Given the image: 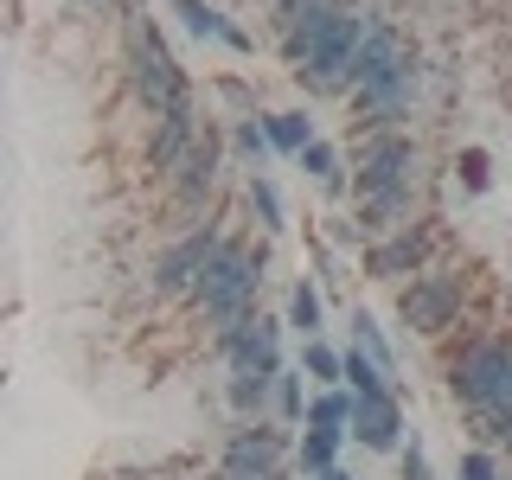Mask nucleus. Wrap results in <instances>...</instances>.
<instances>
[{
  "label": "nucleus",
  "instance_id": "nucleus-8",
  "mask_svg": "<svg viewBox=\"0 0 512 480\" xmlns=\"http://www.w3.org/2000/svg\"><path fill=\"white\" fill-rule=\"evenodd\" d=\"M506 372H512V346L506 340H474L455 365H448V391H455L461 404H474V410H493Z\"/></svg>",
  "mask_w": 512,
  "mask_h": 480
},
{
  "label": "nucleus",
  "instance_id": "nucleus-12",
  "mask_svg": "<svg viewBox=\"0 0 512 480\" xmlns=\"http://www.w3.org/2000/svg\"><path fill=\"white\" fill-rule=\"evenodd\" d=\"M397 429H404V410H397V397L391 391H378V397H352V436H359L365 448H397Z\"/></svg>",
  "mask_w": 512,
  "mask_h": 480
},
{
  "label": "nucleus",
  "instance_id": "nucleus-16",
  "mask_svg": "<svg viewBox=\"0 0 512 480\" xmlns=\"http://www.w3.org/2000/svg\"><path fill=\"white\" fill-rule=\"evenodd\" d=\"M212 167H218V141H212V128H205V135L186 148V160H180V199L186 205H199L205 192H212Z\"/></svg>",
  "mask_w": 512,
  "mask_h": 480
},
{
  "label": "nucleus",
  "instance_id": "nucleus-23",
  "mask_svg": "<svg viewBox=\"0 0 512 480\" xmlns=\"http://www.w3.org/2000/svg\"><path fill=\"white\" fill-rule=\"evenodd\" d=\"M301 167H308L320 186H340V154H333L327 141H308V148H301Z\"/></svg>",
  "mask_w": 512,
  "mask_h": 480
},
{
  "label": "nucleus",
  "instance_id": "nucleus-11",
  "mask_svg": "<svg viewBox=\"0 0 512 480\" xmlns=\"http://www.w3.org/2000/svg\"><path fill=\"white\" fill-rule=\"evenodd\" d=\"M333 13H340L333 0H282V7H276V26H282V52H288V64L308 58V45L333 26Z\"/></svg>",
  "mask_w": 512,
  "mask_h": 480
},
{
  "label": "nucleus",
  "instance_id": "nucleus-22",
  "mask_svg": "<svg viewBox=\"0 0 512 480\" xmlns=\"http://www.w3.org/2000/svg\"><path fill=\"white\" fill-rule=\"evenodd\" d=\"M250 212L263 218V231H282V199H276V186H269L263 173H250Z\"/></svg>",
  "mask_w": 512,
  "mask_h": 480
},
{
  "label": "nucleus",
  "instance_id": "nucleus-26",
  "mask_svg": "<svg viewBox=\"0 0 512 480\" xmlns=\"http://www.w3.org/2000/svg\"><path fill=\"white\" fill-rule=\"evenodd\" d=\"M269 391H276V378H231V404L244 410V416H250V410H263V397H269Z\"/></svg>",
  "mask_w": 512,
  "mask_h": 480
},
{
  "label": "nucleus",
  "instance_id": "nucleus-33",
  "mask_svg": "<svg viewBox=\"0 0 512 480\" xmlns=\"http://www.w3.org/2000/svg\"><path fill=\"white\" fill-rule=\"evenodd\" d=\"M500 436H506V442H512V423H506V429H500Z\"/></svg>",
  "mask_w": 512,
  "mask_h": 480
},
{
  "label": "nucleus",
  "instance_id": "nucleus-19",
  "mask_svg": "<svg viewBox=\"0 0 512 480\" xmlns=\"http://www.w3.org/2000/svg\"><path fill=\"white\" fill-rule=\"evenodd\" d=\"M263 135H269V148H282V154H301L308 148V116H295V109H288V116H263Z\"/></svg>",
  "mask_w": 512,
  "mask_h": 480
},
{
  "label": "nucleus",
  "instance_id": "nucleus-18",
  "mask_svg": "<svg viewBox=\"0 0 512 480\" xmlns=\"http://www.w3.org/2000/svg\"><path fill=\"white\" fill-rule=\"evenodd\" d=\"M346 423H352V397L346 391H320L308 404V429H333V436H346Z\"/></svg>",
  "mask_w": 512,
  "mask_h": 480
},
{
  "label": "nucleus",
  "instance_id": "nucleus-13",
  "mask_svg": "<svg viewBox=\"0 0 512 480\" xmlns=\"http://www.w3.org/2000/svg\"><path fill=\"white\" fill-rule=\"evenodd\" d=\"M199 141V128H192V103L186 109H167V116H154V141H148V160L160 173L167 167H180L186 160V148Z\"/></svg>",
  "mask_w": 512,
  "mask_h": 480
},
{
  "label": "nucleus",
  "instance_id": "nucleus-29",
  "mask_svg": "<svg viewBox=\"0 0 512 480\" xmlns=\"http://www.w3.org/2000/svg\"><path fill=\"white\" fill-rule=\"evenodd\" d=\"M461 480H500V468H493V455H461Z\"/></svg>",
  "mask_w": 512,
  "mask_h": 480
},
{
  "label": "nucleus",
  "instance_id": "nucleus-25",
  "mask_svg": "<svg viewBox=\"0 0 512 480\" xmlns=\"http://www.w3.org/2000/svg\"><path fill=\"white\" fill-rule=\"evenodd\" d=\"M301 365L320 378V384H340V352L333 346H320V340H308V352H301Z\"/></svg>",
  "mask_w": 512,
  "mask_h": 480
},
{
  "label": "nucleus",
  "instance_id": "nucleus-14",
  "mask_svg": "<svg viewBox=\"0 0 512 480\" xmlns=\"http://www.w3.org/2000/svg\"><path fill=\"white\" fill-rule=\"evenodd\" d=\"M173 13H180V20H186L192 32H199V39H224L231 52H250V45H256L244 26H231V20H224L212 0H173Z\"/></svg>",
  "mask_w": 512,
  "mask_h": 480
},
{
  "label": "nucleus",
  "instance_id": "nucleus-21",
  "mask_svg": "<svg viewBox=\"0 0 512 480\" xmlns=\"http://www.w3.org/2000/svg\"><path fill=\"white\" fill-rule=\"evenodd\" d=\"M288 327H295L301 340H314V333H320V295H314L308 282H301L295 295H288Z\"/></svg>",
  "mask_w": 512,
  "mask_h": 480
},
{
  "label": "nucleus",
  "instance_id": "nucleus-24",
  "mask_svg": "<svg viewBox=\"0 0 512 480\" xmlns=\"http://www.w3.org/2000/svg\"><path fill=\"white\" fill-rule=\"evenodd\" d=\"M352 333H359V346H365V359H372V365H384V372H391V346H384V333H378V320L372 314H352Z\"/></svg>",
  "mask_w": 512,
  "mask_h": 480
},
{
  "label": "nucleus",
  "instance_id": "nucleus-30",
  "mask_svg": "<svg viewBox=\"0 0 512 480\" xmlns=\"http://www.w3.org/2000/svg\"><path fill=\"white\" fill-rule=\"evenodd\" d=\"M461 173H468V186L480 192V186H487V154H480V148H468V154H461Z\"/></svg>",
  "mask_w": 512,
  "mask_h": 480
},
{
  "label": "nucleus",
  "instance_id": "nucleus-15",
  "mask_svg": "<svg viewBox=\"0 0 512 480\" xmlns=\"http://www.w3.org/2000/svg\"><path fill=\"white\" fill-rule=\"evenodd\" d=\"M365 269L384 282L410 276V269H423V231H397L391 244H372V256H365Z\"/></svg>",
  "mask_w": 512,
  "mask_h": 480
},
{
  "label": "nucleus",
  "instance_id": "nucleus-7",
  "mask_svg": "<svg viewBox=\"0 0 512 480\" xmlns=\"http://www.w3.org/2000/svg\"><path fill=\"white\" fill-rule=\"evenodd\" d=\"M461 276H448V269H423V276H410V288L397 295V320L416 333H442V327H455V314H461Z\"/></svg>",
  "mask_w": 512,
  "mask_h": 480
},
{
  "label": "nucleus",
  "instance_id": "nucleus-32",
  "mask_svg": "<svg viewBox=\"0 0 512 480\" xmlns=\"http://www.w3.org/2000/svg\"><path fill=\"white\" fill-rule=\"evenodd\" d=\"M314 480H352V474H340V468H327V474H314Z\"/></svg>",
  "mask_w": 512,
  "mask_h": 480
},
{
  "label": "nucleus",
  "instance_id": "nucleus-1",
  "mask_svg": "<svg viewBox=\"0 0 512 480\" xmlns=\"http://www.w3.org/2000/svg\"><path fill=\"white\" fill-rule=\"evenodd\" d=\"M352 90H359V103L378 109V116H391V109L410 96V52H404V39H397L384 20H372V26H365V39H359Z\"/></svg>",
  "mask_w": 512,
  "mask_h": 480
},
{
  "label": "nucleus",
  "instance_id": "nucleus-6",
  "mask_svg": "<svg viewBox=\"0 0 512 480\" xmlns=\"http://www.w3.org/2000/svg\"><path fill=\"white\" fill-rule=\"evenodd\" d=\"M410 141L404 135H384V141H372L365 148V160H359V192L372 199V218H391L397 205H404V186H410Z\"/></svg>",
  "mask_w": 512,
  "mask_h": 480
},
{
  "label": "nucleus",
  "instance_id": "nucleus-2",
  "mask_svg": "<svg viewBox=\"0 0 512 480\" xmlns=\"http://www.w3.org/2000/svg\"><path fill=\"white\" fill-rule=\"evenodd\" d=\"M256 282H263V263H256L244 244H218V256L205 263V276L192 282V301H199V314H205V320L231 327L237 314H250Z\"/></svg>",
  "mask_w": 512,
  "mask_h": 480
},
{
  "label": "nucleus",
  "instance_id": "nucleus-31",
  "mask_svg": "<svg viewBox=\"0 0 512 480\" xmlns=\"http://www.w3.org/2000/svg\"><path fill=\"white\" fill-rule=\"evenodd\" d=\"M404 480H429V461H423V448L410 442V455H404Z\"/></svg>",
  "mask_w": 512,
  "mask_h": 480
},
{
  "label": "nucleus",
  "instance_id": "nucleus-3",
  "mask_svg": "<svg viewBox=\"0 0 512 480\" xmlns=\"http://www.w3.org/2000/svg\"><path fill=\"white\" fill-rule=\"evenodd\" d=\"M128 77H135V96L154 109V116H167V109H186V103H192L180 64H173V52L160 45V32L141 26V20L128 26Z\"/></svg>",
  "mask_w": 512,
  "mask_h": 480
},
{
  "label": "nucleus",
  "instance_id": "nucleus-4",
  "mask_svg": "<svg viewBox=\"0 0 512 480\" xmlns=\"http://www.w3.org/2000/svg\"><path fill=\"white\" fill-rule=\"evenodd\" d=\"M365 26H372V13H333V26L320 32L308 45V58H301V77H308V90H346L352 84V58H359V39Z\"/></svg>",
  "mask_w": 512,
  "mask_h": 480
},
{
  "label": "nucleus",
  "instance_id": "nucleus-27",
  "mask_svg": "<svg viewBox=\"0 0 512 480\" xmlns=\"http://www.w3.org/2000/svg\"><path fill=\"white\" fill-rule=\"evenodd\" d=\"M237 148H244V154L256 160V173H263V154H269V135H263V128L244 122V128H237Z\"/></svg>",
  "mask_w": 512,
  "mask_h": 480
},
{
  "label": "nucleus",
  "instance_id": "nucleus-28",
  "mask_svg": "<svg viewBox=\"0 0 512 480\" xmlns=\"http://www.w3.org/2000/svg\"><path fill=\"white\" fill-rule=\"evenodd\" d=\"M276 410H282V416H301V410H308V404H301V384L288 378V372L276 378Z\"/></svg>",
  "mask_w": 512,
  "mask_h": 480
},
{
  "label": "nucleus",
  "instance_id": "nucleus-17",
  "mask_svg": "<svg viewBox=\"0 0 512 480\" xmlns=\"http://www.w3.org/2000/svg\"><path fill=\"white\" fill-rule=\"evenodd\" d=\"M333 455H340V436H333V429H308V436H301V448H295V461H301V474H327L333 468Z\"/></svg>",
  "mask_w": 512,
  "mask_h": 480
},
{
  "label": "nucleus",
  "instance_id": "nucleus-5",
  "mask_svg": "<svg viewBox=\"0 0 512 480\" xmlns=\"http://www.w3.org/2000/svg\"><path fill=\"white\" fill-rule=\"evenodd\" d=\"M218 352L231 359V378H282V333L263 314H237L218 327Z\"/></svg>",
  "mask_w": 512,
  "mask_h": 480
},
{
  "label": "nucleus",
  "instance_id": "nucleus-20",
  "mask_svg": "<svg viewBox=\"0 0 512 480\" xmlns=\"http://www.w3.org/2000/svg\"><path fill=\"white\" fill-rule=\"evenodd\" d=\"M340 378L352 384V397H378L384 391V365H372L365 352H346V359H340Z\"/></svg>",
  "mask_w": 512,
  "mask_h": 480
},
{
  "label": "nucleus",
  "instance_id": "nucleus-9",
  "mask_svg": "<svg viewBox=\"0 0 512 480\" xmlns=\"http://www.w3.org/2000/svg\"><path fill=\"white\" fill-rule=\"evenodd\" d=\"M288 455V436L276 423H256V429H237L231 442H224V480H276Z\"/></svg>",
  "mask_w": 512,
  "mask_h": 480
},
{
  "label": "nucleus",
  "instance_id": "nucleus-10",
  "mask_svg": "<svg viewBox=\"0 0 512 480\" xmlns=\"http://www.w3.org/2000/svg\"><path fill=\"white\" fill-rule=\"evenodd\" d=\"M212 256H218V231L205 224V231L180 237V244L154 263V288H160V295H180V288H192V282L205 276V263H212Z\"/></svg>",
  "mask_w": 512,
  "mask_h": 480
}]
</instances>
